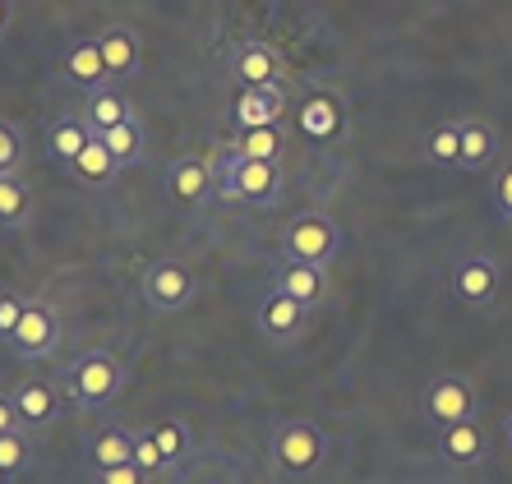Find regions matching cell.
Returning a JSON list of instances; mask_svg holds the SVG:
<instances>
[{
	"instance_id": "cell-1",
	"label": "cell",
	"mask_w": 512,
	"mask_h": 484,
	"mask_svg": "<svg viewBox=\"0 0 512 484\" xmlns=\"http://www.w3.org/2000/svg\"><path fill=\"white\" fill-rule=\"evenodd\" d=\"M213 171H217V194H222V199L254 203V208H273V203L282 199V166L240 157L231 143L213 157Z\"/></svg>"
},
{
	"instance_id": "cell-2",
	"label": "cell",
	"mask_w": 512,
	"mask_h": 484,
	"mask_svg": "<svg viewBox=\"0 0 512 484\" xmlns=\"http://www.w3.org/2000/svg\"><path fill=\"white\" fill-rule=\"evenodd\" d=\"M337 249H342V231H337L333 217H319V213H300L282 236L286 259L314 263V268H328L337 259Z\"/></svg>"
},
{
	"instance_id": "cell-3",
	"label": "cell",
	"mask_w": 512,
	"mask_h": 484,
	"mask_svg": "<svg viewBox=\"0 0 512 484\" xmlns=\"http://www.w3.org/2000/svg\"><path fill=\"white\" fill-rule=\"evenodd\" d=\"M65 383H70V397L84 406V411H97V406L116 402L120 383H125V369H120L116 355L93 351V355H84V360H74Z\"/></svg>"
},
{
	"instance_id": "cell-4",
	"label": "cell",
	"mask_w": 512,
	"mask_h": 484,
	"mask_svg": "<svg viewBox=\"0 0 512 484\" xmlns=\"http://www.w3.org/2000/svg\"><path fill=\"white\" fill-rule=\"evenodd\" d=\"M268 452H273L277 471L310 475V471H319L323 457H328V438H323L310 420H286V425L273 434V448Z\"/></svg>"
},
{
	"instance_id": "cell-5",
	"label": "cell",
	"mask_w": 512,
	"mask_h": 484,
	"mask_svg": "<svg viewBox=\"0 0 512 484\" xmlns=\"http://www.w3.org/2000/svg\"><path fill=\"white\" fill-rule=\"evenodd\" d=\"M194 291H199V282H194L190 263H180V259H157L153 268L143 272V300H148L157 314L185 309L194 300Z\"/></svg>"
},
{
	"instance_id": "cell-6",
	"label": "cell",
	"mask_w": 512,
	"mask_h": 484,
	"mask_svg": "<svg viewBox=\"0 0 512 484\" xmlns=\"http://www.w3.org/2000/svg\"><path fill=\"white\" fill-rule=\"evenodd\" d=\"M60 342V323H56V309L42 305V300H33V305L24 309V319H19V328L10 332V351L19 355V360H42V355H51Z\"/></svg>"
},
{
	"instance_id": "cell-7",
	"label": "cell",
	"mask_w": 512,
	"mask_h": 484,
	"mask_svg": "<svg viewBox=\"0 0 512 484\" xmlns=\"http://www.w3.org/2000/svg\"><path fill=\"white\" fill-rule=\"evenodd\" d=\"M425 411H429V420H434L439 429L462 425V420H476V392H471L466 378L439 374L434 383H429V392H425Z\"/></svg>"
},
{
	"instance_id": "cell-8",
	"label": "cell",
	"mask_w": 512,
	"mask_h": 484,
	"mask_svg": "<svg viewBox=\"0 0 512 484\" xmlns=\"http://www.w3.org/2000/svg\"><path fill=\"white\" fill-rule=\"evenodd\" d=\"M499 282H503V272H499V263L489 259V254H471V259H462L457 263V272H453L457 300L471 305V309L489 305V300L499 296Z\"/></svg>"
},
{
	"instance_id": "cell-9",
	"label": "cell",
	"mask_w": 512,
	"mask_h": 484,
	"mask_svg": "<svg viewBox=\"0 0 512 484\" xmlns=\"http://www.w3.org/2000/svg\"><path fill=\"white\" fill-rule=\"evenodd\" d=\"M167 180H171V194H176L185 208H199V203L213 199V189H217L213 157H180V162H171Z\"/></svg>"
},
{
	"instance_id": "cell-10",
	"label": "cell",
	"mask_w": 512,
	"mask_h": 484,
	"mask_svg": "<svg viewBox=\"0 0 512 484\" xmlns=\"http://www.w3.org/2000/svg\"><path fill=\"white\" fill-rule=\"evenodd\" d=\"M286 107L282 83H263V88H240L236 102H231V116H236L240 130H263V125H277Z\"/></svg>"
},
{
	"instance_id": "cell-11",
	"label": "cell",
	"mask_w": 512,
	"mask_h": 484,
	"mask_svg": "<svg viewBox=\"0 0 512 484\" xmlns=\"http://www.w3.org/2000/svg\"><path fill=\"white\" fill-rule=\"evenodd\" d=\"M259 332L263 337H273V342H286V337H296L300 328H305V305L300 300H291L286 291H268V296L259 300Z\"/></svg>"
},
{
	"instance_id": "cell-12",
	"label": "cell",
	"mask_w": 512,
	"mask_h": 484,
	"mask_svg": "<svg viewBox=\"0 0 512 484\" xmlns=\"http://www.w3.org/2000/svg\"><path fill=\"white\" fill-rule=\"evenodd\" d=\"M60 70H65V79L74 83V88H84V93H97V88H107V60H102V51H97V37L93 42H74L65 56H60Z\"/></svg>"
},
{
	"instance_id": "cell-13",
	"label": "cell",
	"mask_w": 512,
	"mask_h": 484,
	"mask_svg": "<svg viewBox=\"0 0 512 484\" xmlns=\"http://www.w3.org/2000/svg\"><path fill=\"white\" fill-rule=\"evenodd\" d=\"M231 74L240 79V88H263V83H277L282 60H277V51L268 42H245L231 56Z\"/></svg>"
},
{
	"instance_id": "cell-14",
	"label": "cell",
	"mask_w": 512,
	"mask_h": 484,
	"mask_svg": "<svg viewBox=\"0 0 512 484\" xmlns=\"http://www.w3.org/2000/svg\"><path fill=\"white\" fill-rule=\"evenodd\" d=\"M14 411H19V420H24L28 429H47L51 420L60 415V397L51 383H42V378H28V383H19L14 388Z\"/></svg>"
},
{
	"instance_id": "cell-15",
	"label": "cell",
	"mask_w": 512,
	"mask_h": 484,
	"mask_svg": "<svg viewBox=\"0 0 512 484\" xmlns=\"http://www.w3.org/2000/svg\"><path fill=\"white\" fill-rule=\"evenodd\" d=\"M97 51H102V60H107V79L111 83L130 79V74L139 70V37H134L130 28L111 24L107 33L97 37Z\"/></svg>"
},
{
	"instance_id": "cell-16",
	"label": "cell",
	"mask_w": 512,
	"mask_h": 484,
	"mask_svg": "<svg viewBox=\"0 0 512 484\" xmlns=\"http://www.w3.org/2000/svg\"><path fill=\"white\" fill-rule=\"evenodd\" d=\"M84 120H88V130L93 134H107V130H116V125H125V120H134V111H130V102H125V93H120L116 83H107V88L88 93Z\"/></svg>"
},
{
	"instance_id": "cell-17",
	"label": "cell",
	"mask_w": 512,
	"mask_h": 484,
	"mask_svg": "<svg viewBox=\"0 0 512 484\" xmlns=\"http://www.w3.org/2000/svg\"><path fill=\"white\" fill-rule=\"evenodd\" d=\"M323 286H328V277H323V268H314V263L286 259V268L277 272V291H286V296L300 300L305 309L323 300Z\"/></svg>"
},
{
	"instance_id": "cell-18",
	"label": "cell",
	"mask_w": 512,
	"mask_h": 484,
	"mask_svg": "<svg viewBox=\"0 0 512 484\" xmlns=\"http://www.w3.org/2000/svg\"><path fill=\"white\" fill-rule=\"evenodd\" d=\"M494 162V130L485 120H462V148H457V166L462 171H485Z\"/></svg>"
},
{
	"instance_id": "cell-19",
	"label": "cell",
	"mask_w": 512,
	"mask_h": 484,
	"mask_svg": "<svg viewBox=\"0 0 512 484\" xmlns=\"http://www.w3.org/2000/svg\"><path fill=\"white\" fill-rule=\"evenodd\" d=\"M88 139H93L88 120H70V116H65V120H56V125L47 130V153L56 157V162L70 166L74 157H79V153L88 148Z\"/></svg>"
},
{
	"instance_id": "cell-20",
	"label": "cell",
	"mask_w": 512,
	"mask_h": 484,
	"mask_svg": "<svg viewBox=\"0 0 512 484\" xmlns=\"http://www.w3.org/2000/svg\"><path fill=\"white\" fill-rule=\"evenodd\" d=\"M70 171H74V176H79V180H84V185H107V180L120 171V162L107 153V143H102V139H97V134H93V139H88V148H84V153H79V157H74V162H70Z\"/></svg>"
},
{
	"instance_id": "cell-21",
	"label": "cell",
	"mask_w": 512,
	"mask_h": 484,
	"mask_svg": "<svg viewBox=\"0 0 512 484\" xmlns=\"http://www.w3.org/2000/svg\"><path fill=\"white\" fill-rule=\"evenodd\" d=\"M300 130L310 134V139H333L342 130V107H337L328 93L310 97L305 107H300Z\"/></svg>"
},
{
	"instance_id": "cell-22",
	"label": "cell",
	"mask_w": 512,
	"mask_h": 484,
	"mask_svg": "<svg viewBox=\"0 0 512 484\" xmlns=\"http://www.w3.org/2000/svg\"><path fill=\"white\" fill-rule=\"evenodd\" d=\"M443 457L448 461H476L485 452V434H480L476 420H462V425H448L443 429Z\"/></svg>"
},
{
	"instance_id": "cell-23",
	"label": "cell",
	"mask_w": 512,
	"mask_h": 484,
	"mask_svg": "<svg viewBox=\"0 0 512 484\" xmlns=\"http://www.w3.org/2000/svg\"><path fill=\"white\" fill-rule=\"evenodd\" d=\"M33 213V194L19 176H0V226H24Z\"/></svg>"
},
{
	"instance_id": "cell-24",
	"label": "cell",
	"mask_w": 512,
	"mask_h": 484,
	"mask_svg": "<svg viewBox=\"0 0 512 484\" xmlns=\"http://www.w3.org/2000/svg\"><path fill=\"white\" fill-rule=\"evenodd\" d=\"M125 461H134V434H125V429H107V434L93 438V466L97 471L125 466Z\"/></svg>"
},
{
	"instance_id": "cell-25",
	"label": "cell",
	"mask_w": 512,
	"mask_h": 484,
	"mask_svg": "<svg viewBox=\"0 0 512 484\" xmlns=\"http://www.w3.org/2000/svg\"><path fill=\"white\" fill-rule=\"evenodd\" d=\"M240 157H254V162H277L282 153V130L277 125H263V130H240V139L231 143Z\"/></svg>"
},
{
	"instance_id": "cell-26",
	"label": "cell",
	"mask_w": 512,
	"mask_h": 484,
	"mask_svg": "<svg viewBox=\"0 0 512 484\" xmlns=\"http://www.w3.org/2000/svg\"><path fill=\"white\" fill-rule=\"evenodd\" d=\"M97 139L107 143V153L116 157L120 166L139 162V153H143V130H139V120H125V125H116V130H107V134H97Z\"/></svg>"
},
{
	"instance_id": "cell-27",
	"label": "cell",
	"mask_w": 512,
	"mask_h": 484,
	"mask_svg": "<svg viewBox=\"0 0 512 484\" xmlns=\"http://www.w3.org/2000/svg\"><path fill=\"white\" fill-rule=\"evenodd\" d=\"M457 148H462V120H448V125H439V130L429 134V157L443 166H457Z\"/></svg>"
},
{
	"instance_id": "cell-28",
	"label": "cell",
	"mask_w": 512,
	"mask_h": 484,
	"mask_svg": "<svg viewBox=\"0 0 512 484\" xmlns=\"http://www.w3.org/2000/svg\"><path fill=\"white\" fill-rule=\"evenodd\" d=\"M153 443L162 448L167 461H176V457H185V448H190V429L180 425V420H162V425L153 429Z\"/></svg>"
},
{
	"instance_id": "cell-29",
	"label": "cell",
	"mask_w": 512,
	"mask_h": 484,
	"mask_svg": "<svg viewBox=\"0 0 512 484\" xmlns=\"http://www.w3.org/2000/svg\"><path fill=\"white\" fill-rule=\"evenodd\" d=\"M28 466V438L19 429L0 434V475H19Z\"/></svg>"
},
{
	"instance_id": "cell-30",
	"label": "cell",
	"mask_w": 512,
	"mask_h": 484,
	"mask_svg": "<svg viewBox=\"0 0 512 484\" xmlns=\"http://www.w3.org/2000/svg\"><path fill=\"white\" fill-rule=\"evenodd\" d=\"M19 166H24V143L14 125H0V176H19Z\"/></svg>"
},
{
	"instance_id": "cell-31",
	"label": "cell",
	"mask_w": 512,
	"mask_h": 484,
	"mask_svg": "<svg viewBox=\"0 0 512 484\" xmlns=\"http://www.w3.org/2000/svg\"><path fill=\"white\" fill-rule=\"evenodd\" d=\"M134 466H143L148 475L167 466V457H162V448L153 443V434H139V438H134Z\"/></svg>"
},
{
	"instance_id": "cell-32",
	"label": "cell",
	"mask_w": 512,
	"mask_h": 484,
	"mask_svg": "<svg viewBox=\"0 0 512 484\" xmlns=\"http://www.w3.org/2000/svg\"><path fill=\"white\" fill-rule=\"evenodd\" d=\"M24 309H28V300L0 296V342H10V332L19 328V319H24Z\"/></svg>"
},
{
	"instance_id": "cell-33",
	"label": "cell",
	"mask_w": 512,
	"mask_h": 484,
	"mask_svg": "<svg viewBox=\"0 0 512 484\" xmlns=\"http://www.w3.org/2000/svg\"><path fill=\"white\" fill-rule=\"evenodd\" d=\"M97 475H102V484H143L148 480V471L134 466V461H125V466H107V471H97Z\"/></svg>"
},
{
	"instance_id": "cell-34",
	"label": "cell",
	"mask_w": 512,
	"mask_h": 484,
	"mask_svg": "<svg viewBox=\"0 0 512 484\" xmlns=\"http://www.w3.org/2000/svg\"><path fill=\"white\" fill-rule=\"evenodd\" d=\"M24 420H19V411H14V402H5L0 397V434H10V429H19Z\"/></svg>"
},
{
	"instance_id": "cell-35",
	"label": "cell",
	"mask_w": 512,
	"mask_h": 484,
	"mask_svg": "<svg viewBox=\"0 0 512 484\" xmlns=\"http://www.w3.org/2000/svg\"><path fill=\"white\" fill-rule=\"evenodd\" d=\"M499 208H503V217H512V166L499 176Z\"/></svg>"
},
{
	"instance_id": "cell-36",
	"label": "cell",
	"mask_w": 512,
	"mask_h": 484,
	"mask_svg": "<svg viewBox=\"0 0 512 484\" xmlns=\"http://www.w3.org/2000/svg\"><path fill=\"white\" fill-rule=\"evenodd\" d=\"M10 28V0H0V33Z\"/></svg>"
},
{
	"instance_id": "cell-37",
	"label": "cell",
	"mask_w": 512,
	"mask_h": 484,
	"mask_svg": "<svg viewBox=\"0 0 512 484\" xmlns=\"http://www.w3.org/2000/svg\"><path fill=\"white\" fill-rule=\"evenodd\" d=\"M508 443H512V420H508Z\"/></svg>"
}]
</instances>
